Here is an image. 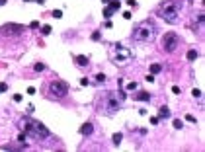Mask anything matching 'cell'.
I'll return each mask as SVG.
<instances>
[{
	"mask_svg": "<svg viewBox=\"0 0 205 152\" xmlns=\"http://www.w3.org/2000/svg\"><path fill=\"white\" fill-rule=\"evenodd\" d=\"M123 99H125V92H123V90H119V92H106L102 98H98L96 105H98V109H100L102 113L113 115L115 111L121 109Z\"/></svg>",
	"mask_w": 205,
	"mask_h": 152,
	"instance_id": "1",
	"label": "cell"
},
{
	"mask_svg": "<svg viewBox=\"0 0 205 152\" xmlns=\"http://www.w3.org/2000/svg\"><path fill=\"white\" fill-rule=\"evenodd\" d=\"M20 129L25 133V137H31L33 141H45V139L51 137L49 129L45 127L43 123H39V121H35V119H29V117L20 119Z\"/></svg>",
	"mask_w": 205,
	"mask_h": 152,
	"instance_id": "2",
	"label": "cell"
},
{
	"mask_svg": "<svg viewBox=\"0 0 205 152\" xmlns=\"http://www.w3.org/2000/svg\"><path fill=\"white\" fill-rule=\"evenodd\" d=\"M154 37H156V25H154V22H151V20L139 22L133 27L131 39H133L135 43H151Z\"/></svg>",
	"mask_w": 205,
	"mask_h": 152,
	"instance_id": "3",
	"label": "cell"
},
{
	"mask_svg": "<svg viewBox=\"0 0 205 152\" xmlns=\"http://www.w3.org/2000/svg\"><path fill=\"white\" fill-rule=\"evenodd\" d=\"M180 10H182V0H166L164 4L158 6L156 14L160 16L164 22L178 23V20H180Z\"/></svg>",
	"mask_w": 205,
	"mask_h": 152,
	"instance_id": "4",
	"label": "cell"
},
{
	"mask_svg": "<svg viewBox=\"0 0 205 152\" xmlns=\"http://www.w3.org/2000/svg\"><path fill=\"white\" fill-rule=\"evenodd\" d=\"M109 57H111V61H113L117 66H125V65H129V63H131L133 53H131L127 47H123V45H115V47L111 49Z\"/></svg>",
	"mask_w": 205,
	"mask_h": 152,
	"instance_id": "5",
	"label": "cell"
},
{
	"mask_svg": "<svg viewBox=\"0 0 205 152\" xmlns=\"http://www.w3.org/2000/svg\"><path fill=\"white\" fill-rule=\"evenodd\" d=\"M178 47H180V37H178V33H174V31L164 33V37H162V49H164L166 53H174Z\"/></svg>",
	"mask_w": 205,
	"mask_h": 152,
	"instance_id": "6",
	"label": "cell"
},
{
	"mask_svg": "<svg viewBox=\"0 0 205 152\" xmlns=\"http://www.w3.org/2000/svg\"><path fill=\"white\" fill-rule=\"evenodd\" d=\"M66 94H68V84L63 82V80H53L51 84H49V96H53V98H65Z\"/></svg>",
	"mask_w": 205,
	"mask_h": 152,
	"instance_id": "7",
	"label": "cell"
},
{
	"mask_svg": "<svg viewBox=\"0 0 205 152\" xmlns=\"http://www.w3.org/2000/svg\"><path fill=\"white\" fill-rule=\"evenodd\" d=\"M74 63H76L78 66H88L90 59H88L86 55H76V57H74Z\"/></svg>",
	"mask_w": 205,
	"mask_h": 152,
	"instance_id": "8",
	"label": "cell"
},
{
	"mask_svg": "<svg viewBox=\"0 0 205 152\" xmlns=\"http://www.w3.org/2000/svg\"><path fill=\"white\" fill-rule=\"evenodd\" d=\"M133 99H137V101H151V94L149 92H137Z\"/></svg>",
	"mask_w": 205,
	"mask_h": 152,
	"instance_id": "9",
	"label": "cell"
},
{
	"mask_svg": "<svg viewBox=\"0 0 205 152\" xmlns=\"http://www.w3.org/2000/svg\"><path fill=\"white\" fill-rule=\"evenodd\" d=\"M92 133H94V125H92V123H84V125L80 127V135H84V137L92 135Z\"/></svg>",
	"mask_w": 205,
	"mask_h": 152,
	"instance_id": "10",
	"label": "cell"
},
{
	"mask_svg": "<svg viewBox=\"0 0 205 152\" xmlns=\"http://www.w3.org/2000/svg\"><path fill=\"white\" fill-rule=\"evenodd\" d=\"M170 117H172L170 109L166 107V105H162V107L158 109V119H170Z\"/></svg>",
	"mask_w": 205,
	"mask_h": 152,
	"instance_id": "11",
	"label": "cell"
},
{
	"mask_svg": "<svg viewBox=\"0 0 205 152\" xmlns=\"http://www.w3.org/2000/svg\"><path fill=\"white\" fill-rule=\"evenodd\" d=\"M108 8L111 12H117L119 8H121V2H119V0H109V6H108Z\"/></svg>",
	"mask_w": 205,
	"mask_h": 152,
	"instance_id": "12",
	"label": "cell"
},
{
	"mask_svg": "<svg viewBox=\"0 0 205 152\" xmlns=\"http://www.w3.org/2000/svg\"><path fill=\"white\" fill-rule=\"evenodd\" d=\"M197 57H199V53H197L195 49H190V51H188V61H195Z\"/></svg>",
	"mask_w": 205,
	"mask_h": 152,
	"instance_id": "13",
	"label": "cell"
},
{
	"mask_svg": "<svg viewBox=\"0 0 205 152\" xmlns=\"http://www.w3.org/2000/svg\"><path fill=\"white\" fill-rule=\"evenodd\" d=\"M162 70V65H158V63H154V65H151V74H158Z\"/></svg>",
	"mask_w": 205,
	"mask_h": 152,
	"instance_id": "14",
	"label": "cell"
},
{
	"mask_svg": "<svg viewBox=\"0 0 205 152\" xmlns=\"http://www.w3.org/2000/svg\"><path fill=\"white\" fill-rule=\"evenodd\" d=\"M123 141V135H121V133H115V135H113V144H115V146H119V142Z\"/></svg>",
	"mask_w": 205,
	"mask_h": 152,
	"instance_id": "15",
	"label": "cell"
},
{
	"mask_svg": "<svg viewBox=\"0 0 205 152\" xmlns=\"http://www.w3.org/2000/svg\"><path fill=\"white\" fill-rule=\"evenodd\" d=\"M125 90H127V92H135V90H137V82H129V84L125 86Z\"/></svg>",
	"mask_w": 205,
	"mask_h": 152,
	"instance_id": "16",
	"label": "cell"
},
{
	"mask_svg": "<svg viewBox=\"0 0 205 152\" xmlns=\"http://www.w3.org/2000/svg\"><path fill=\"white\" fill-rule=\"evenodd\" d=\"M33 70H37V72H41V70H45V65H43V63H37V65L33 66Z\"/></svg>",
	"mask_w": 205,
	"mask_h": 152,
	"instance_id": "17",
	"label": "cell"
},
{
	"mask_svg": "<svg viewBox=\"0 0 205 152\" xmlns=\"http://www.w3.org/2000/svg\"><path fill=\"white\" fill-rule=\"evenodd\" d=\"M184 127V123L180 119H174V129H182Z\"/></svg>",
	"mask_w": 205,
	"mask_h": 152,
	"instance_id": "18",
	"label": "cell"
},
{
	"mask_svg": "<svg viewBox=\"0 0 205 152\" xmlns=\"http://www.w3.org/2000/svg\"><path fill=\"white\" fill-rule=\"evenodd\" d=\"M41 31H43V35H49V33H51V25H43Z\"/></svg>",
	"mask_w": 205,
	"mask_h": 152,
	"instance_id": "19",
	"label": "cell"
},
{
	"mask_svg": "<svg viewBox=\"0 0 205 152\" xmlns=\"http://www.w3.org/2000/svg\"><path fill=\"white\" fill-rule=\"evenodd\" d=\"M6 90H8V84L6 82H0V94H4Z\"/></svg>",
	"mask_w": 205,
	"mask_h": 152,
	"instance_id": "20",
	"label": "cell"
},
{
	"mask_svg": "<svg viewBox=\"0 0 205 152\" xmlns=\"http://www.w3.org/2000/svg\"><path fill=\"white\" fill-rule=\"evenodd\" d=\"M192 96H194V98H201V90H197V88H194Z\"/></svg>",
	"mask_w": 205,
	"mask_h": 152,
	"instance_id": "21",
	"label": "cell"
},
{
	"mask_svg": "<svg viewBox=\"0 0 205 152\" xmlns=\"http://www.w3.org/2000/svg\"><path fill=\"white\" fill-rule=\"evenodd\" d=\"M96 80L100 82V84H102V82H106V74H102V72H100V74L96 76Z\"/></svg>",
	"mask_w": 205,
	"mask_h": 152,
	"instance_id": "22",
	"label": "cell"
},
{
	"mask_svg": "<svg viewBox=\"0 0 205 152\" xmlns=\"http://www.w3.org/2000/svg\"><path fill=\"white\" fill-rule=\"evenodd\" d=\"M100 37H102V35H100V31H94V33H92V39H94V41H100Z\"/></svg>",
	"mask_w": 205,
	"mask_h": 152,
	"instance_id": "23",
	"label": "cell"
},
{
	"mask_svg": "<svg viewBox=\"0 0 205 152\" xmlns=\"http://www.w3.org/2000/svg\"><path fill=\"white\" fill-rule=\"evenodd\" d=\"M63 16V10H53V18H61Z\"/></svg>",
	"mask_w": 205,
	"mask_h": 152,
	"instance_id": "24",
	"label": "cell"
},
{
	"mask_svg": "<svg viewBox=\"0 0 205 152\" xmlns=\"http://www.w3.org/2000/svg\"><path fill=\"white\" fill-rule=\"evenodd\" d=\"M111 14H113V12L109 10V8H106V10H104V16H106V18H111Z\"/></svg>",
	"mask_w": 205,
	"mask_h": 152,
	"instance_id": "25",
	"label": "cell"
},
{
	"mask_svg": "<svg viewBox=\"0 0 205 152\" xmlns=\"http://www.w3.org/2000/svg\"><path fill=\"white\" fill-rule=\"evenodd\" d=\"M186 121H190V123H195V117H194V115H186Z\"/></svg>",
	"mask_w": 205,
	"mask_h": 152,
	"instance_id": "26",
	"label": "cell"
},
{
	"mask_svg": "<svg viewBox=\"0 0 205 152\" xmlns=\"http://www.w3.org/2000/svg\"><path fill=\"white\" fill-rule=\"evenodd\" d=\"M80 84H82V86H88V84H90V80H88V78H82V80H80Z\"/></svg>",
	"mask_w": 205,
	"mask_h": 152,
	"instance_id": "27",
	"label": "cell"
},
{
	"mask_svg": "<svg viewBox=\"0 0 205 152\" xmlns=\"http://www.w3.org/2000/svg\"><path fill=\"white\" fill-rule=\"evenodd\" d=\"M172 92H174V94H180L182 90H180V86H172Z\"/></svg>",
	"mask_w": 205,
	"mask_h": 152,
	"instance_id": "28",
	"label": "cell"
},
{
	"mask_svg": "<svg viewBox=\"0 0 205 152\" xmlns=\"http://www.w3.org/2000/svg\"><path fill=\"white\" fill-rule=\"evenodd\" d=\"M158 121H160L158 117H151V123H152V125H158Z\"/></svg>",
	"mask_w": 205,
	"mask_h": 152,
	"instance_id": "29",
	"label": "cell"
},
{
	"mask_svg": "<svg viewBox=\"0 0 205 152\" xmlns=\"http://www.w3.org/2000/svg\"><path fill=\"white\" fill-rule=\"evenodd\" d=\"M123 18H125V20H131V12H123Z\"/></svg>",
	"mask_w": 205,
	"mask_h": 152,
	"instance_id": "30",
	"label": "cell"
},
{
	"mask_svg": "<svg viewBox=\"0 0 205 152\" xmlns=\"http://www.w3.org/2000/svg\"><path fill=\"white\" fill-rule=\"evenodd\" d=\"M14 101H22V94H16V96H14Z\"/></svg>",
	"mask_w": 205,
	"mask_h": 152,
	"instance_id": "31",
	"label": "cell"
},
{
	"mask_svg": "<svg viewBox=\"0 0 205 152\" xmlns=\"http://www.w3.org/2000/svg\"><path fill=\"white\" fill-rule=\"evenodd\" d=\"M29 27H33V29H35V27H39V22H31V23H29Z\"/></svg>",
	"mask_w": 205,
	"mask_h": 152,
	"instance_id": "32",
	"label": "cell"
},
{
	"mask_svg": "<svg viewBox=\"0 0 205 152\" xmlns=\"http://www.w3.org/2000/svg\"><path fill=\"white\" fill-rule=\"evenodd\" d=\"M147 82H154V74H149V76H147Z\"/></svg>",
	"mask_w": 205,
	"mask_h": 152,
	"instance_id": "33",
	"label": "cell"
},
{
	"mask_svg": "<svg viewBox=\"0 0 205 152\" xmlns=\"http://www.w3.org/2000/svg\"><path fill=\"white\" fill-rule=\"evenodd\" d=\"M18 141H20V142H23V141H25V133H22V135L18 137Z\"/></svg>",
	"mask_w": 205,
	"mask_h": 152,
	"instance_id": "34",
	"label": "cell"
},
{
	"mask_svg": "<svg viewBox=\"0 0 205 152\" xmlns=\"http://www.w3.org/2000/svg\"><path fill=\"white\" fill-rule=\"evenodd\" d=\"M23 2H31V0H23ZM33 2H37V4H43V0H33Z\"/></svg>",
	"mask_w": 205,
	"mask_h": 152,
	"instance_id": "35",
	"label": "cell"
},
{
	"mask_svg": "<svg viewBox=\"0 0 205 152\" xmlns=\"http://www.w3.org/2000/svg\"><path fill=\"white\" fill-rule=\"evenodd\" d=\"M4 4H6V0H0V6H4Z\"/></svg>",
	"mask_w": 205,
	"mask_h": 152,
	"instance_id": "36",
	"label": "cell"
},
{
	"mask_svg": "<svg viewBox=\"0 0 205 152\" xmlns=\"http://www.w3.org/2000/svg\"><path fill=\"white\" fill-rule=\"evenodd\" d=\"M102 2H109V0H102Z\"/></svg>",
	"mask_w": 205,
	"mask_h": 152,
	"instance_id": "37",
	"label": "cell"
}]
</instances>
